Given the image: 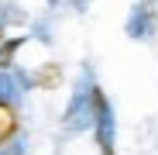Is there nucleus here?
<instances>
[{"label": "nucleus", "mask_w": 158, "mask_h": 155, "mask_svg": "<svg viewBox=\"0 0 158 155\" xmlns=\"http://www.w3.org/2000/svg\"><path fill=\"white\" fill-rule=\"evenodd\" d=\"M17 135H21V110H17V103L0 90V152H4Z\"/></svg>", "instance_id": "nucleus-1"}, {"label": "nucleus", "mask_w": 158, "mask_h": 155, "mask_svg": "<svg viewBox=\"0 0 158 155\" xmlns=\"http://www.w3.org/2000/svg\"><path fill=\"white\" fill-rule=\"evenodd\" d=\"M76 4H83V0H76Z\"/></svg>", "instance_id": "nucleus-7"}, {"label": "nucleus", "mask_w": 158, "mask_h": 155, "mask_svg": "<svg viewBox=\"0 0 158 155\" xmlns=\"http://www.w3.org/2000/svg\"><path fill=\"white\" fill-rule=\"evenodd\" d=\"M62 66L59 62H41L38 69H35V76H31V83L38 86V90H59L62 86Z\"/></svg>", "instance_id": "nucleus-3"}, {"label": "nucleus", "mask_w": 158, "mask_h": 155, "mask_svg": "<svg viewBox=\"0 0 158 155\" xmlns=\"http://www.w3.org/2000/svg\"><path fill=\"white\" fill-rule=\"evenodd\" d=\"M24 41H28L24 35H10V38L0 41V72L14 66V59H17V52H21V45H24Z\"/></svg>", "instance_id": "nucleus-5"}, {"label": "nucleus", "mask_w": 158, "mask_h": 155, "mask_svg": "<svg viewBox=\"0 0 158 155\" xmlns=\"http://www.w3.org/2000/svg\"><path fill=\"white\" fill-rule=\"evenodd\" d=\"M155 28H158V17H155V11L148 7V0H141V4L134 7V17L127 21V31L134 35V38H148Z\"/></svg>", "instance_id": "nucleus-2"}, {"label": "nucleus", "mask_w": 158, "mask_h": 155, "mask_svg": "<svg viewBox=\"0 0 158 155\" xmlns=\"http://www.w3.org/2000/svg\"><path fill=\"white\" fill-rule=\"evenodd\" d=\"M93 131H96L100 155H117V148H114V117H110V121H96Z\"/></svg>", "instance_id": "nucleus-4"}, {"label": "nucleus", "mask_w": 158, "mask_h": 155, "mask_svg": "<svg viewBox=\"0 0 158 155\" xmlns=\"http://www.w3.org/2000/svg\"><path fill=\"white\" fill-rule=\"evenodd\" d=\"M0 41H4V24H0Z\"/></svg>", "instance_id": "nucleus-6"}]
</instances>
